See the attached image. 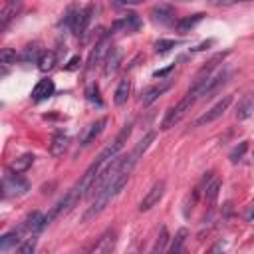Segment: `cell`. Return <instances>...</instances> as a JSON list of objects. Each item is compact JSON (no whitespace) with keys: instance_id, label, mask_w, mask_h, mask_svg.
<instances>
[{"instance_id":"cell-1","label":"cell","mask_w":254,"mask_h":254,"mask_svg":"<svg viewBox=\"0 0 254 254\" xmlns=\"http://www.w3.org/2000/svg\"><path fill=\"white\" fill-rule=\"evenodd\" d=\"M196 99L190 95V93H187L177 105H173L167 113H165V117H163V121H161V129L163 131H167V129H171V127H175L185 115H187V111L192 107V103H194Z\"/></svg>"},{"instance_id":"cell-2","label":"cell","mask_w":254,"mask_h":254,"mask_svg":"<svg viewBox=\"0 0 254 254\" xmlns=\"http://www.w3.org/2000/svg\"><path fill=\"white\" fill-rule=\"evenodd\" d=\"M28 189H30V185H28V181L24 177H20V173H12L10 171L2 179V196L4 198H8V196H20Z\"/></svg>"},{"instance_id":"cell-3","label":"cell","mask_w":254,"mask_h":254,"mask_svg":"<svg viewBox=\"0 0 254 254\" xmlns=\"http://www.w3.org/2000/svg\"><path fill=\"white\" fill-rule=\"evenodd\" d=\"M230 103H232V95H224L222 99H218L208 111H204L200 117H196L194 121H192V127H200V125H206V123H212V121H216L218 117H222L224 115V111L230 107Z\"/></svg>"},{"instance_id":"cell-4","label":"cell","mask_w":254,"mask_h":254,"mask_svg":"<svg viewBox=\"0 0 254 254\" xmlns=\"http://www.w3.org/2000/svg\"><path fill=\"white\" fill-rule=\"evenodd\" d=\"M163 194H165V181H157V183L149 189V192L143 196V200L139 202V210H141V212L151 210V208L163 198Z\"/></svg>"},{"instance_id":"cell-5","label":"cell","mask_w":254,"mask_h":254,"mask_svg":"<svg viewBox=\"0 0 254 254\" xmlns=\"http://www.w3.org/2000/svg\"><path fill=\"white\" fill-rule=\"evenodd\" d=\"M105 125H107V117H99L97 121L89 123V125L81 131V135H79V145H81V147H87L91 141H95V139L101 135V131L105 129Z\"/></svg>"},{"instance_id":"cell-6","label":"cell","mask_w":254,"mask_h":254,"mask_svg":"<svg viewBox=\"0 0 254 254\" xmlns=\"http://www.w3.org/2000/svg\"><path fill=\"white\" fill-rule=\"evenodd\" d=\"M91 16H93V4H87L85 8L77 10L75 16H73V22H71V32H73L75 36H81V34L85 32V28L89 26Z\"/></svg>"},{"instance_id":"cell-7","label":"cell","mask_w":254,"mask_h":254,"mask_svg":"<svg viewBox=\"0 0 254 254\" xmlns=\"http://www.w3.org/2000/svg\"><path fill=\"white\" fill-rule=\"evenodd\" d=\"M141 28V20H139V16L137 14H133V12H129V14H125V16H121V18H117L115 22H113V26H111V34H115V32H137Z\"/></svg>"},{"instance_id":"cell-8","label":"cell","mask_w":254,"mask_h":254,"mask_svg":"<svg viewBox=\"0 0 254 254\" xmlns=\"http://www.w3.org/2000/svg\"><path fill=\"white\" fill-rule=\"evenodd\" d=\"M109 50H111V42H109V36H103L97 44H95V48L91 50V54H89V60H87V69H93L95 65H99L101 64V60H105V56L109 54Z\"/></svg>"},{"instance_id":"cell-9","label":"cell","mask_w":254,"mask_h":254,"mask_svg":"<svg viewBox=\"0 0 254 254\" xmlns=\"http://www.w3.org/2000/svg\"><path fill=\"white\" fill-rule=\"evenodd\" d=\"M115 242H117V230H115V228H107V230L97 238V242L91 246V252H93V254L111 252L113 246H115Z\"/></svg>"},{"instance_id":"cell-10","label":"cell","mask_w":254,"mask_h":254,"mask_svg":"<svg viewBox=\"0 0 254 254\" xmlns=\"http://www.w3.org/2000/svg\"><path fill=\"white\" fill-rule=\"evenodd\" d=\"M22 8V0H4L2 12H0V30L4 32L8 28V24L16 18V14Z\"/></svg>"},{"instance_id":"cell-11","label":"cell","mask_w":254,"mask_h":254,"mask_svg":"<svg viewBox=\"0 0 254 254\" xmlns=\"http://www.w3.org/2000/svg\"><path fill=\"white\" fill-rule=\"evenodd\" d=\"M151 18L159 24H171L175 22V8L171 4H157L151 8Z\"/></svg>"},{"instance_id":"cell-12","label":"cell","mask_w":254,"mask_h":254,"mask_svg":"<svg viewBox=\"0 0 254 254\" xmlns=\"http://www.w3.org/2000/svg\"><path fill=\"white\" fill-rule=\"evenodd\" d=\"M54 91H56L54 81H52L50 77H44V79H40V81L34 85V89H32V99H34V101L48 99V97L54 95Z\"/></svg>"},{"instance_id":"cell-13","label":"cell","mask_w":254,"mask_h":254,"mask_svg":"<svg viewBox=\"0 0 254 254\" xmlns=\"http://www.w3.org/2000/svg\"><path fill=\"white\" fill-rule=\"evenodd\" d=\"M171 85H173V81L171 79H165V81H161V83H157V85H151L149 89H145V93H143V97H141V103L143 105H151L155 99H159L167 89H171Z\"/></svg>"},{"instance_id":"cell-14","label":"cell","mask_w":254,"mask_h":254,"mask_svg":"<svg viewBox=\"0 0 254 254\" xmlns=\"http://www.w3.org/2000/svg\"><path fill=\"white\" fill-rule=\"evenodd\" d=\"M24 232H26L24 224H20L18 228H14V230L6 232V234L0 238V250H2V252H6V250H10L12 246H18V244H20V240H22V234H24Z\"/></svg>"},{"instance_id":"cell-15","label":"cell","mask_w":254,"mask_h":254,"mask_svg":"<svg viewBox=\"0 0 254 254\" xmlns=\"http://www.w3.org/2000/svg\"><path fill=\"white\" fill-rule=\"evenodd\" d=\"M121 50L119 48H111L109 50V54L105 56V65H103V75L105 77H109V75H113L117 69H119V64H121Z\"/></svg>"},{"instance_id":"cell-16","label":"cell","mask_w":254,"mask_h":254,"mask_svg":"<svg viewBox=\"0 0 254 254\" xmlns=\"http://www.w3.org/2000/svg\"><path fill=\"white\" fill-rule=\"evenodd\" d=\"M204 18V14H192V16H185V18H181V20H177L175 22V28H177V32L179 34H189L200 20Z\"/></svg>"},{"instance_id":"cell-17","label":"cell","mask_w":254,"mask_h":254,"mask_svg":"<svg viewBox=\"0 0 254 254\" xmlns=\"http://www.w3.org/2000/svg\"><path fill=\"white\" fill-rule=\"evenodd\" d=\"M129 93H131V79L129 77H123L115 89V95H113V101L115 105H125L127 99H129Z\"/></svg>"},{"instance_id":"cell-18","label":"cell","mask_w":254,"mask_h":254,"mask_svg":"<svg viewBox=\"0 0 254 254\" xmlns=\"http://www.w3.org/2000/svg\"><path fill=\"white\" fill-rule=\"evenodd\" d=\"M67 145H69L67 135H64V133L54 135V139H52V143H50V153H52V157H62V155L65 153Z\"/></svg>"},{"instance_id":"cell-19","label":"cell","mask_w":254,"mask_h":254,"mask_svg":"<svg viewBox=\"0 0 254 254\" xmlns=\"http://www.w3.org/2000/svg\"><path fill=\"white\" fill-rule=\"evenodd\" d=\"M32 163H34V155H32V153H24V155L16 157V159L10 163L8 171H12V173H24V171H28V169L32 167Z\"/></svg>"},{"instance_id":"cell-20","label":"cell","mask_w":254,"mask_h":254,"mask_svg":"<svg viewBox=\"0 0 254 254\" xmlns=\"http://www.w3.org/2000/svg\"><path fill=\"white\" fill-rule=\"evenodd\" d=\"M252 113H254V99H252V95H246V97L238 103V107H236V119H238V121H244V119H248Z\"/></svg>"},{"instance_id":"cell-21","label":"cell","mask_w":254,"mask_h":254,"mask_svg":"<svg viewBox=\"0 0 254 254\" xmlns=\"http://www.w3.org/2000/svg\"><path fill=\"white\" fill-rule=\"evenodd\" d=\"M54 65H56V54L54 52H42V56L38 58V69L50 71Z\"/></svg>"},{"instance_id":"cell-22","label":"cell","mask_w":254,"mask_h":254,"mask_svg":"<svg viewBox=\"0 0 254 254\" xmlns=\"http://www.w3.org/2000/svg\"><path fill=\"white\" fill-rule=\"evenodd\" d=\"M187 228H179V232L175 234V238H173V244H171V248H169V252H181L183 248H185V242H187Z\"/></svg>"},{"instance_id":"cell-23","label":"cell","mask_w":254,"mask_h":254,"mask_svg":"<svg viewBox=\"0 0 254 254\" xmlns=\"http://www.w3.org/2000/svg\"><path fill=\"white\" fill-rule=\"evenodd\" d=\"M42 54H40V50H38V46H28L24 52H22V56H20V60L24 62V64H38V58H40Z\"/></svg>"},{"instance_id":"cell-24","label":"cell","mask_w":254,"mask_h":254,"mask_svg":"<svg viewBox=\"0 0 254 254\" xmlns=\"http://www.w3.org/2000/svg\"><path fill=\"white\" fill-rule=\"evenodd\" d=\"M0 60H2V65H12V64H16V60H20V56L16 54V50L4 48L0 52Z\"/></svg>"},{"instance_id":"cell-25","label":"cell","mask_w":254,"mask_h":254,"mask_svg":"<svg viewBox=\"0 0 254 254\" xmlns=\"http://www.w3.org/2000/svg\"><path fill=\"white\" fill-rule=\"evenodd\" d=\"M85 97L91 101V103H95V105H101L103 101H101V95H99V87H97V83H89L87 85V89H85Z\"/></svg>"},{"instance_id":"cell-26","label":"cell","mask_w":254,"mask_h":254,"mask_svg":"<svg viewBox=\"0 0 254 254\" xmlns=\"http://www.w3.org/2000/svg\"><path fill=\"white\" fill-rule=\"evenodd\" d=\"M36 244H38L36 234H30V236L26 238V242H22V244L18 246V252H22V254H32V252L36 250Z\"/></svg>"},{"instance_id":"cell-27","label":"cell","mask_w":254,"mask_h":254,"mask_svg":"<svg viewBox=\"0 0 254 254\" xmlns=\"http://www.w3.org/2000/svg\"><path fill=\"white\" fill-rule=\"evenodd\" d=\"M167 240H169V232H167L165 226H161L159 238H157V242H155V246H153V252H163V250L167 248Z\"/></svg>"},{"instance_id":"cell-28","label":"cell","mask_w":254,"mask_h":254,"mask_svg":"<svg viewBox=\"0 0 254 254\" xmlns=\"http://www.w3.org/2000/svg\"><path fill=\"white\" fill-rule=\"evenodd\" d=\"M218 189H220V183L218 181H212L208 187H206V192H204V198L212 204L214 200H216V196H218Z\"/></svg>"},{"instance_id":"cell-29","label":"cell","mask_w":254,"mask_h":254,"mask_svg":"<svg viewBox=\"0 0 254 254\" xmlns=\"http://www.w3.org/2000/svg\"><path fill=\"white\" fill-rule=\"evenodd\" d=\"M246 149H248V141H240V145L232 149V153H230V161H232V163H238V161L242 159V155L246 153Z\"/></svg>"},{"instance_id":"cell-30","label":"cell","mask_w":254,"mask_h":254,"mask_svg":"<svg viewBox=\"0 0 254 254\" xmlns=\"http://www.w3.org/2000/svg\"><path fill=\"white\" fill-rule=\"evenodd\" d=\"M177 46V42L175 40H159L157 44H155V52L157 54H167L171 48H175Z\"/></svg>"},{"instance_id":"cell-31","label":"cell","mask_w":254,"mask_h":254,"mask_svg":"<svg viewBox=\"0 0 254 254\" xmlns=\"http://www.w3.org/2000/svg\"><path fill=\"white\" fill-rule=\"evenodd\" d=\"M196 198H198V189H194V190H192V192L187 196V200H185V208H183L185 216H189V214H190V210H192V206H194Z\"/></svg>"},{"instance_id":"cell-32","label":"cell","mask_w":254,"mask_h":254,"mask_svg":"<svg viewBox=\"0 0 254 254\" xmlns=\"http://www.w3.org/2000/svg\"><path fill=\"white\" fill-rule=\"evenodd\" d=\"M214 6H232V4H240V2H250V0H208Z\"/></svg>"},{"instance_id":"cell-33","label":"cell","mask_w":254,"mask_h":254,"mask_svg":"<svg viewBox=\"0 0 254 254\" xmlns=\"http://www.w3.org/2000/svg\"><path fill=\"white\" fill-rule=\"evenodd\" d=\"M214 44V40H206V42H202V44H198V46H194V48H190V52H202V50H206L208 46H212Z\"/></svg>"},{"instance_id":"cell-34","label":"cell","mask_w":254,"mask_h":254,"mask_svg":"<svg viewBox=\"0 0 254 254\" xmlns=\"http://www.w3.org/2000/svg\"><path fill=\"white\" fill-rule=\"evenodd\" d=\"M79 64H81V60H79V56H73L69 62H67V65H65V69H75V67H79Z\"/></svg>"},{"instance_id":"cell-35","label":"cell","mask_w":254,"mask_h":254,"mask_svg":"<svg viewBox=\"0 0 254 254\" xmlns=\"http://www.w3.org/2000/svg\"><path fill=\"white\" fill-rule=\"evenodd\" d=\"M175 69V65H169V67H165V69H157L155 73H153V77H165L169 71H173Z\"/></svg>"},{"instance_id":"cell-36","label":"cell","mask_w":254,"mask_h":254,"mask_svg":"<svg viewBox=\"0 0 254 254\" xmlns=\"http://www.w3.org/2000/svg\"><path fill=\"white\" fill-rule=\"evenodd\" d=\"M246 220H254V204L246 210Z\"/></svg>"},{"instance_id":"cell-37","label":"cell","mask_w":254,"mask_h":254,"mask_svg":"<svg viewBox=\"0 0 254 254\" xmlns=\"http://www.w3.org/2000/svg\"><path fill=\"white\" fill-rule=\"evenodd\" d=\"M143 0H119V4H139Z\"/></svg>"}]
</instances>
